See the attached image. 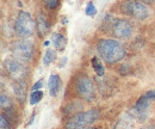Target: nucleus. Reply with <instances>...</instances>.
Masks as SVG:
<instances>
[{
	"label": "nucleus",
	"instance_id": "bb28decb",
	"mask_svg": "<svg viewBox=\"0 0 155 129\" xmlns=\"http://www.w3.org/2000/svg\"><path fill=\"white\" fill-rule=\"evenodd\" d=\"M43 44H44V46H45V47H47V46H49V41H45V42H44V43H43Z\"/></svg>",
	"mask_w": 155,
	"mask_h": 129
},
{
	"label": "nucleus",
	"instance_id": "1a4fd4ad",
	"mask_svg": "<svg viewBox=\"0 0 155 129\" xmlns=\"http://www.w3.org/2000/svg\"><path fill=\"white\" fill-rule=\"evenodd\" d=\"M98 118H99V111L97 109H91V110L79 112L77 115L72 116L69 122L80 124V126H90V124L94 123Z\"/></svg>",
	"mask_w": 155,
	"mask_h": 129
},
{
	"label": "nucleus",
	"instance_id": "412c9836",
	"mask_svg": "<svg viewBox=\"0 0 155 129\" xmlns=\"http://www.w3.org/2000/svg\"><path fill=\"white\" fill-rule=\"evenodd\" d=\"M96 12H97V10H96V7H94V5H93V2H92V1H90V2L87 4V6H86V10H85V13H86L87 16H90V17H92V16H94V15H96Z\"/></svg>",
	"mask_w": 155,
	"mask_h": 129
},
{
	"label": "nucleus",
	"instance_id": "20e7f679",
	"mask_svg": "<svg viewBox=\"0 0 155 129\" xmlns=\"http://www.w3.org/2000/svg\"><path fill=\"white\" fill-rule=\"evenodd\" d=\"M74 90L80 98L87 102H91L94 98V85L86 74H80L78 76L74 83Z\"/></svg>",
	"mask_w": 155,
	"mask_h": 129
},
{
	"label": "nucleus",
	"instance_id": "0eeeda50",
	"mask_svg": "<svg viewBox=\"0 0 155 129\" xmlns=\"http://www.w3.org/2000/svg\"><path fill=\"white\" fill-rule=\"evenodd\" d=\"M5 70L7 74L15 80V81H20L25 75H26V68L23 65V62L17 60V59H6L5 60Z\"/></svg>",
	"mask_w": 155,
	"mask_h": 129
},
{
	"label": "nucleus",
	"instance_id": "a211bd4d",
	"mask_svg": "<svg viewBox=\"0 0 155 129\" xmlns=\"http://www.w3.org/2000/svg\"><path fill=\"white\" fill-rule=\"evenodd\" d=\"M66 129H93L91 126H80V124H75V123H72V122H67L66 126H64Z\"/></svg>",
	"mask_w": 155,
	"mask_h": 129
},
{
	"label": "nucleus",
	"instance_id": "9d476101",
	"mask_svg": "<svg viewBox=\"0 0 155 129\" xmlns=\"http://www.w3.org/2000/svg\"><path fill=\"white\" fill-rule=\"evenodd\" d=\"M50 29V23L49 20L45 18V16L38 13L36 16V30L38 32L39 36H43L44 34H47Z\"/></svg>",
	"mask_w": 155,
	"mask_h": 129
},
{
	"label": "nucleus",
	"instance_id": "a878e982",
	"mask_svg": "<svg viewBox=\"0 0 155 129\" xmlns=\"http://www.w3.org/2000/svg\"><path fill=\"white\" fill-rule=\"evenodd\" d=\"M66 61H67V59H66V57H63V59H62V61H61V65H60V67L64 66V62H66Z\"/></svg>",
	"mask_w": 155,
	"mask_h": 129
},
{
	"label": "nucleus",
	"instance_id": "aec40b11",
	"mask_svg": "<svg viewBox=\"0 0 155 129\" xmlns=\"http://www.w3.org/2000/svg\"><path fill=\"white\" fill-rule=\"evenodd\" d=\"M0 128L1 129H11L10 121H8V118H7L4 114H1V116H0Z\"/></svg>",
	"mask_w": 155,
	"mask_h": 129
},
{
	"label": "nucleus",
	"instance_id": "6e6552de",
	"mask_svg": "<svg viewBox=\"0 0 155 129\" xmlns=\"http://www.w3.org/2000/svg\"><path fill=\"white\" fill-rule=\"evenodd\" d=\"M149 100L140 97L138 100L136 102V104L129 110V114L135 118L138 122H144L148 117V112H149Z\"/></svg>",
	"mask_w": 155,
	"mask_h": 129
},
{
	"label": "nucleus",
	"instance_id": "39448f33",
	"mask_svg": "<svg viewBox=\"0 0 155 129\" xmlns=\"http://www.w3.org/2000/svg\"><path fill=\"white\" fill-rule=\"evenodd\" d=\"M11 50L15 59L19 60L21 62H28L31 60V57L34 55V44L29 39L23 38L12 43Z\"/></svg>",
	"mask_w": 155,
	"mask_h": 129
},
{
	"label": "nucleus",
	"instance_id": "f8f14e48",
	"mask_svg": "<svg viewBox=\"0 0 155 129\" xmlns=\"http://www.w3.org/2000/svg\"><path fill=\"white\" fill-rule=\"evenodd\" d=\"M61 87V79L58 74H51L48 81V89H49V93L51 97H55L58 92L60 91Z\"/></svg>",
	"mask_w": 155,
	"mask_h": 129
},
{
	"label": "nucleus",
	"instance_id": "423d86ee",
	"mask_svg": "<svg viewBox=\"0 0 155 129\" xmlns=\"http://www.w3.org/2000/svg\"><path fill=\"white\" fill-rule=\"evenodd\" d=\"M110 29H111L112 35L120 39H128L133 35V25L127 19H111Z\"/></svg>",
	"mask_w": 155,
	"mask_h": 129
},
{
	"label": "nucleus",
	"instance_id": "cd10ccee",
	"mask_svg": "<svg viewBox=\"0 0 155 129\" xmlns=\"http://www.w3.org/2000/svg\"><path fill=\"white\" fill-rule=\"evenodd\" d=\"M141 129H155V128H153V127H147V128H141Z\"/></svg>",
	"mask_w": 155,
	"mask_h": 129
},
{
	"label": "nucleus",
	"instance_id": "4be33fe9",
	"mask_svg": "<svg viewBox=\"0 0 155 129\" xmlns=\"http://www.w3.org/2000/svg\"><path fill=\"white\" fill-rule=\"evenodd\" d=\"M43 4L48 7V8H56L58 5H60V0H43Z\"/></svg>",
	"mask_w": 155,
	"mask_h": 129
},
{
	"label": "nucleus",
	"instance_id": "2eb2a0df",
	"mask_svg": "<svg viewBox=\"0 0 155 129\" xmlns=\"http://www.w3.org/2000/svg\"><path fill=\"white\" fill-rule=\"evenodd\" d=\"M56 60V52L54 49H48L44 53V57H43V63L44 65H49L51 62H54Z\"/></svg>",
	"mask_w": 155,
	"mask_h": 129
},
{
	"label": "nucleus",
	"instance_id": "9b49d317",
	"mask_svg": "<svg viewBox=\"0 0 155 129\" xmlns=\"http://www.w3.org/2000/svg\"><path fill=\"white\" fill-rule=\"evenodd\" d=\"M134 120L135 118L130 114H124L119 117V120L117 121V123L112 129H130L133 127Z\"/></svg>",
	"mask_w": 155,
	"mask_h": 129
},
{
	"label": "nucleus",
	"instance_id": "393cba45",
	"mask_svg": "<svg viewBox=\"0 0 155 129\" xmlns=\"http://www.w3.org/2000/svg\"><path fill=\"white\" fill-rule=\"evenodd\" d=\"M140 2H144V4H153L155 0H137Z\"/></svg>",
	"mask_w": 155,
	"mask_h": 129
},
{
	"label": "nucleus",
	"instance_id": "f03ea898",
	"mask_svg": "<svg viewBox=\"0 0 155 129\" xmlns=\"http://www.w3.org/2000/svg\"><path fill=\"white\" fill-rule=\"evenodd\" d=\"M35 29H36V20L32 19L29 12L20 11L13 25L15 34L20 38H26L34 35Z\"/></svg>",
	"mask_w": 155,
	"mask_h": 129
},
{
	"label": "nucleus",
	"instance_id": "7ed1b4c3",
	"mask_svg": "<svg viewBox=\"0 0 155 129\" xmlns=\"http://www.w3.org/2000/svg\"><path fill=\"white\" fill-rule=\"evenodd\" d=\"M120 11L124 15L130 16L131 18L138 19V20H143L149 16L148 8L142 2H140L137 0H124V1H122Z\"/></svg>",
	"mask_w": 155,
	"mask_h": 129
},
{
	"label": "nucleus",
	"instance_id": "dca6fc26",
	"mask_svg": "<svg viewBox=\"0 0 155 129\" xmlns=\"http://www.w3.org/2000/svg\"><path fill=\"white\" fill-rule=\"evenodd\" d=\"M43 98V92L41 90H37V91H32L31 94H30V104L31 105H35L37 104L38 102L42 100Z\"/></svg>",
	"mask_w": 155,
	"mask_h": 129
},
{
	"label": "nucleus",
	"instance_id": "5701e85b",
	"mask_svg": "<svg viewBox=\"0 0 155 129\" xmlns=\"http://www.w3.org/2000/svg\"><path fill=\"white\" fill-rule=\"evenodd\" d=\"M141 97L150 102V100H153V99H155V90H150V91H147V92L144 93V94H142Z\"/></svg>",
	"mask_w": 155,
	"mask_h": 129
},
{
	"label": "nucleus",
	"instance_id": "ddd939ff",
	"mask_svg": "<svg viewBox=\"0 0 155 129\" xmlns=\"http://www.w3.org/2000/svg\"><path fill=\"white\" fill-rule=\"evenodd\" d=\"M51 41H53L54 47H55L56 50H58V52H63V50H64L66 44H67V39L62 36V35H60V34H54V35L51 36Z\"/></svg>",
	"mask_w": 155,
	"mask_h": 129
},
{
	"label": "nucleus",
	"instance_id": "6ab92c4d",
	"mask_svg": "<svg viewBox=\"0 0 155 129\" xmlns=\"http://www.w3.org/2000/svg\"><path fill=\"white\" fill-rule=\"evenodd\" d=\"M0 104H1V108L2 109H8L11 107V102H10V98L7 96H5L4 93L0 96Z\"/></svg>",
	"mask_w": 155,
	"mask_h": 129
},
{
	"label": "nucleus",
	"instance_id": "f3484780",
	"mask_svg": "<svg viewBox=\"0 0 155 129\" xmlns=\"http://www.w3.org/2000/svg\"><path fill=\"white\" fill-rule=\"evenodd\" d=\"M92 67H93V70H94V72L98 74V75H104V67H103V65L98 61V59L94 56L93 59H92Z\"/></svg>",
	"mask_w": 155,
	"mask_h": 129
},
{
	"label": "nucleus",
	"instance_id": "4468645a",
	"mask_svg": "<svg viewBox=\"0 0 155 129\" xmlns=\"http://www.w3.org/2000/svg\"><path fill=\"white\" fill-rule=\"evenodd\" d=\"M13 91H15V94H16V98L21 103L24 100V97H25V87H24V85L20 81L15 83L13 84Z\"/></svg>",
	"mask_w": 155,
	"mask_h": 129
},
{
	"label": "nucleus",
	"instance_id": "f257e3e1",
	"mask_svg": "<svg viewBox=\"0 0 155 129\" xmlns=\"http://www.w3.org/2000/svg\"><path fill=\"white\" fill-rule=\"evenodd\" d=\"M97 52L100 57L107 63H116L125 56L124 46L112 38H103L97 43Z\"/></svg>",
	"mask_w": 155,
	"mask_h": 129
},
{
	"label": "nucleus",
	"instance_id": "b1692460",
	"mask_svg": "<svg viewBox=\"0 0 155 129\" xmlns=\"http://www.w3.org/2000/svg\"><path fill=\"white\" fill-rule=\"evenodd\" d=\"M43 86V80H38L36 84H34V86L31 87V91H37Z\"/></svg>",
	"mask_w": 155,
	"mask_h": 129
}]
</instances>
